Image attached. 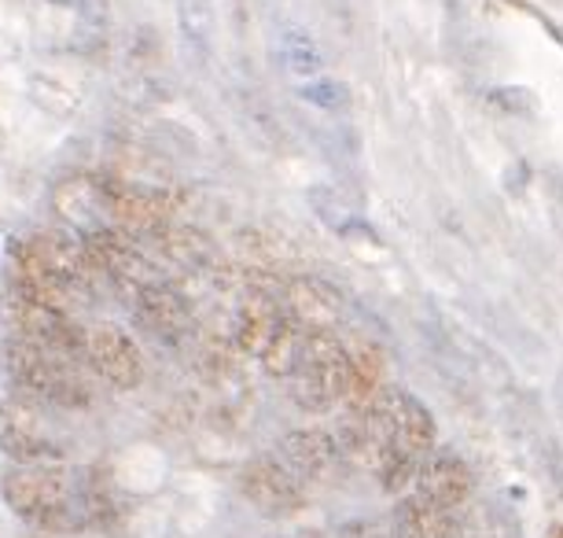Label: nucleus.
<instances>
[{"mask_svg":"<svg viewBox=\"0 0 563 538\" xmlns=\"http://www.w3.org/2000/svg\"><path fill=\"white\" fill-rule=\"evenodd\" d=\"M236 351L254 358L269 376H291L299 362L302 332L295 329L284 314L280 295L273 292H251L236 310V329H232Z\"/></svg>","mask_w":563,"mask_h":538,"instance_id":"nucleus-1","label":"nucleus"},{"mask_svg":"<svg viewBox=\"0 0 563 538\" xmlns=\"http://www.w3.org/2000/svg\"><path fill=\"white\" fill-rule=\"evenodd\" d=\"M4 502L12 505L19 520L37 531H63L74 524V491L56 465H19L0 483Z\"/></svg>","mask_w":563,"mask_h":538,"instance_id":"nucleus-2","label":"nucleus"},{"mask_svg":"<svg viewBox=\"0 0 563 538\" xmlns=\"http://www.w3.org/2000/svg\"><path fill=\"white\" fill-rule=\"evenodd\" d=\"M8 373L34 403L81 409L89 406V384L74 373V365L63 354L41 351L34 343L15 340L8 347Z\"/></svg>","mask_w":563,"mask_h":538,"instance_id":"nucleus-3","label":"nucleus"},{"mask_svg":"<svg viewBox=\"0 0 563 538\" xmlns=\"http://www.w3.org/2000/svg\"><path fill=\"white\" fill-rule=\"evenodd\" d=\"M346 376V343L335 332L302 336L299 362H295V398L306 409H332L343 398Z\"/></svg>","mask_w":563,"mask_h":538,"instance_id":"nucleus-4","label":"nucleus"},{"mask_svg":"<svg viewBox=\"0 0 563 538\" xmlns=\"http://www.w3.org/2000/svg\"><path fill=\"white\" fill-rule=\"evenodd\" d=\"M0 450L15 465H56L63 458L52 420L41 414L37 403H26V398L0 403Z\"/></svg>","mask_w":563,"mask_h":538,"instance_id":"nucleus-5","label":"nucleus"},{"mask_svg":"<svg viewBox=\"0 0 563 538\" xmlns=\"http://www.w3.org/2000/svg\"><path fill=\"white\" fill-rule=\"evenodd\" d=\"M97 185L103 199V218L114 221V229L125 237H147V233L158 237L177 210L169 193H158V188L111 182V177H103V182L97 177Z\"/></svg>","mask_w":563,"mask_h":538,"instance_id":"nucleus-6","label":"nucleus"},{"mask_svg":"<svg viewBox=\"0 0 563 538\" xmlns=\"http://www.w3.org/2000/svg\"><path fill=\"white\" fill-rule=\"evenodd\" d=\"M236 483H240L243 498H247L262 516H273V520L299 516L306 509V483L295 476L280 458H273V453L251 458L247 465L240 469Z\"/></svg>","mask_w":563,"mask_h":538,"instance_id":"nucleus-7","label":"nucleus"},{"mask_svg":"<svg viewBox=\"0 0 563 538\" xmlns=\"http://www.w3.org/2000/svg\"><path fill=\"white\" fill-rule=\"evenodd\" d=\"M376 414L384 420L387 450L406 453L412 461H428L434 453L439 428H434L431 409L423 406L417 395L401 392V387H387V392L376 398Z\"/></svg>","mask_w":563,"mask_h":538,"instance_id":"nucleus-8","label":"nucleus"},{"mask_svg":"<svg viewBox=\"0 0 563 538\" xmlns=\"http://www.w3.org/2000/svg\"><path fill=\"white\" fill-rule=\"evenodd\" d=\"M81 358L92 365V373L100 380H108L111 387H122V392H133L144 380V354L136 340L119 325H89L81 332Z\"/></svg>","mask_w":563,"mask_h":538,"instance_id":"nucleus-9","label":"nucleus"},{"mask_svg":"<svg viewBox=\"0 0 563 538\" xmlns=\"http://www.w3.org/2000/svg\"><path fill=\"white\" fill-rule=\"evenodd\" d=\"M280 306L302 336L335 332L343 321V295L321 277H291L280 292Z\"/></svg>","mask_w":563,"mask_h":538,"instance_id":"nucleus-10","label":"nucleus"},{"mask_svg":"<svg viewBox=\"0 0 563 538\" xmlns=\"http://www.w3.org/2000/svg\"><path fill=\"white\" fill-rule=\"evenodd\" d=\"M12 321L19 329V340L34 343L41 351L74 358L81 354V325L70 318L59 306H41V303H26V299H12Z\"/></svg>","mask_w":563,"mask_h":538,"instance_id":"nucleus-11","label":"nucleus"},{"mask_svg":"<svg viewBox=\"0 0 563 538\" xmlns=\"http://www.w3.org/2000/svg\"><path fill=\"white\" fill-rule=\"evenodd\" d=\"M387 392V354L379 343L357 340L346 347V376H343V398L346 414H365L376 406V398Z\"/></svg>","mask_w":563,"mask_h":538,"instance_id":"nucleus-12","label":"nucleus"},{"mask_svg":"<svg viewBox=\"0 0 563 538\" xmlns=\"http://www.w3.org/2000/svg\"><path fill=\"white\" fill-rule=\"evenodd\" d=\"M472 469L464 465L456 453H431L428 461L417 472V483H412V494L439 509L456 513L461 505H467L472 498Z\"/></svg>","mask_w":563,"mask_h":538,"instance_id":"nucleus-13","label":"nucleus"},{"mask_svg":"<svg viewBox=\"0 0 563 538\" xmlns=\"http://www.w3.org/2000/svg\"><path fill=\"white\" fill-rule=\"evenodd\" d=\"M133 306H136V318L155 336H166V340H180V336L192 329V306H188V299L174 284L163 281L141 284V288H133Z\"/></svg>","mask_w":563,"mask_h":538,"instance_id":"nucleus-14","label":"nucleus"},{"mask_svg":"<svg viewBox=\"0 0 563 538\" xmlns=\"http://www.w3.org/2000/svg\"><path fill=\"white\" fill-rule=\"evenodd\" d=\"M12 288H15V299H26V303L59 306V310H67V303H70V288L45 266L34 240H23V244L12 248Z\"/></svg>","mask_w":563,"mask_h":538,"instance_id":"nucleus-15","label":"nucleus"},{"mask_svg":"<svg viewBox=\"0 0 563 538\" xmlns=\"http://www.w3.org/2000/svg\"><path fill=\"white\" fill-rule=\"evenodd\" d=\"M276 458L306 483V480L328 476L343 453H339L335 436H328L324 428H295L280 439V453H276Z\"/></svg>","mask_w":563,"mask_h":538,"instance_id":"nucleus-16","label":"nucleus"},{"mask_svg":"<svg viewBox=\"0 0 563 538\" xmlns=\"http://www.w3.org/2000/svg\"><path fill=\"white\" fill-rule=\"evenodd\" d=\"M34 248H37V255L45 259V266L56 273V277L67 284L70 292L89 288V284L100 277V273L92 270L89 255H85L81 237L45 233V237H34Z\"/></svg>","mask_w":563,"mask_h":538,"instance_id":"nucleus-17","label":"nucleus"},{"mask_svg":"<svg viewBox=\"0 0 563 538\" xmlns=\"http://www.w3.org/2000/svg\"><path fill=\"white\" fill-rule=\"evenodd\" d=\"M56 210L74 226H81L85 233L89 229L103 226V199H100V185L97 177H74V182H63L56 188Z\"/></svg>","mask_w":563,"mask_h":538,"instance_id":"nucleus-18","label":"nucleus"},{"mask_svg":"<svg viewBox=\"0 0 563 538\" xmlns=\"http://www.w3.org/2000/svg\"><path fill=\"white\" fill-rule=\"evenodd\" d=\"M456 527V513L450 509H439V505L417 498L409 494L398 509V524H395V535L398 538H450Z\"/></svg>","mask_w":563,"mask_h":538,"instance_id":"nucleus-19","label":"nucleus"},{"mask_svg":"<svg viewBox=\"0 0 563 538\" xmlns=\"http://www.w3.org/2000/svg\"><path fill=\"white\" fill-rule=\"evenodd\" d=\"M158 244H163V251L169 259L180 262V266H188V270H203L214 262V244H210V237L199 233V229L166 226L163 233H158Z\"/></svg>","mask_w":563,"mask_h":538,"instance_id":"nucleus-20","label":"nucleus"},{"mask_svg":"<svg viewBox=\"0 0 563 538\" xmlns=\"http://www.w3.org/2000/svg\"><path fill=\"white\" fill-rule=\"evenodd\" d=\"M214 26H218L214 0H180L177 4V30L188 48L207 52L210 41H214Z\"/></svg>","mask_w":563,"mask_h":538,"instance_id":"nucleus-21","label":"nucleus"},{"mask_svg":"<svg viewBox=\"0 0 563 538\" xmlns=\"http://www.w3.org/2000/svg\"><path fill=\"white\" fill-rule=\"evenodd\" d=\"M284 59H288V67L295 74H302V78H310V74L321 70V48L313 45V37L306 34V30H288L284 34Z\"/></svg>","mask_w":563,"mask_h":538,"instance_id":"nucleus-22","label":"nucleus"},{"mask_svg":"<svg viewBox=\"0 0 563 538\" xmlns=\"http://www.w3.org/2000/svg\"><path fill=\"white\" fill-rule=\"evenodd\" d=\"M302 97L317 103V108H328V111H339V108H346L350 103V92L343 81H313V86H306L302 89Z\"/></svg>","mask_w":563,"mask_h":538,"instance_id":"nucleus-23","label":"nucleus"},{"mask_svg":"<svg viewBox=\"0 0 563 538\" xmlns=\"http://www.w3.org/2000/svg\"><path fill=\"white\" fill-rule=\"evenodd\" d=\"M48 4H59V8H70V4H78V0H48Z\"/></svg>","mask_w":563,"mask_h":538,"instance_id":"nucleus-24","label":"nucleus"}]
</instances>
